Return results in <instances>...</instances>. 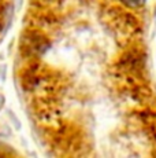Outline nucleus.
Returning <instances> with one entry per match:
<instances>
[{"label":"nucleus","instance_id":"f257e3e1","mask_svg":"<svg viewBox=\"0 0 156 158\" xmlns=\"http://www.w3.org/2000/svg\"><path fill=\"white\" fill-rule=\"evenodd\" d=\"M122 4L126 6L127 8H133V10H136V8H141L144 4H145L146 0H121Z\"/></svg>","mask_w":156,"mask_h":158}]
</instances>
